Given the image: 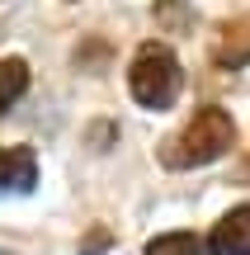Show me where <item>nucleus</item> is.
Returning a JSON list of instances; mask_svg holds the SVG:
<instances>
[{
	"label": "nucleus",
	"mask_w": 250,
	"mask_h": 255,
	"mask_svg": "<svg viewBox=\"0 0 250 255\" xmlns=\"http://www.w3.org/2000/svg\"><path fill=\"white\" fill-rule=\"evenodd\" d=\"M104 246H109V232H90V241L81 246V255H99Z\"/></svg>",
	"instance_id": "obj_9"
},
{
	"label": "nucleus",
	"mask_w": 250,
	"mask_h": 255,
	"mask_svg": "<svg viewBox=\"0 0 250 255\" xmlns=\"http://www.w3.org/2000/svg\"><path fill=\"white\" fill-rule=\"evenodd\" d=\"M151 9H156V24H161V28H170V33L189 28V19H194V14L184 9V0H156Z\"/></svg>",
	"instance_id": "obj_8"
},
{
	"label": "nucleus",
	"mask_w": 250,
	"mask_h": 255,
	"mask_svg": "<svg viewBox=\"0 0 250 255\" xmlns=\"http://www.w3.org/2000/svg\"><path fill=\"white\" fill-rule=\"evenodd\" d=\"M24 90H28V62L24 57H5L0 62V114L14 109Z\"/></svg>",
	"instance_id": "obj_6"
},
{
	"label": "nucleus",
	"mask_w": 250,
	"mask_h": 255,
	"mask_svg": "<svg viewBox=\"0 0 250 255\" xmlns=\"http://www.w3.org/2000/svg\"><path fill=\"white\" fill-rule=\"evenodd\" d=\"M208 251L213 255H250V203L232 208L213 232H208Z\"/></svg>",
	"instance_id": "obj_3"
},
{
	"label": "nucleus",
	"mask_w": 250,
	"mask_h": 255,
	"mask_svg": "<svg viewBox=\"0 0 250 255\" xmlns=\"http://www.w3.org/2000/svg\"><path fill=\"white\" fill-rule=\"evenodd\" d=\"M179 62L166 43H142L137 57H132V71H128V85H132V100L142 109H170L179 100Z\"/></svg>",
	"instance_id": "obj_2"
},
{
	"label": "nucleus",
	"mask_w": 250,
	"mask_h": 255,
	"mask_svg": "<svg viewBox=\"0 0 250 255\" xmlns=\"http://www.w3.org/2000/svg\"><path fill=\"white\" fill-rule=\"evenodd\" d=\"M38 184V161L28 146H0V194H28Z\"/></svg>",
	"instance_id": "obj_4"
},
{
	"label": "nucleus",
	"mask_w": 250,
	"mask_h": 255,
	"mask_svg": "<svg viewBox=\"0 0 250 255\" xmlns=\"http://www.w3.org/2000/svg\"><path fill=\"white\" fill-rule=\"evenodd\" d=\"M147 255H203V241L194 232H166L147 246Z\"/></svg>",
	"instance_id": "obj_7"
},
{
	"label": "nucleus",
	"mask_w": 250,
	"mask_h": 255,
	"mask_svg": "<svg viewBox=\"0 0 250 255\" xmlns=\"http://www.w3.org/2000/svg\"><path fill=\"white\" fill-rule=\"evenodd\" d=\"M213 62L236 71V66H250V14L246 19H232V24L217 28L213 38Z\"/></svg>",
	"instance_id": "obj_5"
},
{
	"label": "nucleus",
	"mask_w": 250,
	"mask_h": 255,
	"mask_svg": "<svg viewBox=\"0 0 250 255\" xmlns=\"http://www.w3.org/2000/svg\"><path fill=\"white\" fill-rule=\"evenodd\" d=\"M246 180H250V165H246Z\"/></svg>",
	"instance_id": "obj_10"
},
{
	"label": "nucleus",
	"mask_w": 250,
	"mask_h": 255,
	"mask_svg": "<svg viewBox=\"0 0 250 255\" xmlns=\"http://www.w3.org/2000/svg\"><path fill=\"white\" fill-rule=\"evenodd\" d=\"M232 146H236L232 114L217 109V104H208V109H198L194 119L161 146V161H166L170 170H194V165H213L217 156H227Z\"/></svg>",
	"instance_id": "obj_1"
}]
</instances>
